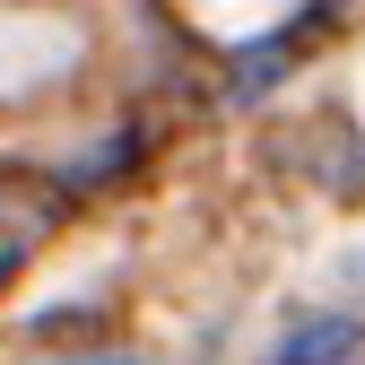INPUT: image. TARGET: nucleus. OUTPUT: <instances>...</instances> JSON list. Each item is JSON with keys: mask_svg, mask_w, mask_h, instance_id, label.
Returning a JSON list of instances; mask_svg holds the SVG:
<instances>
[{"mask_svg": "<svg viewBox=\"0 0 365 365\" xmlns=\"http://www.w3.org/2000/svg\"><path fill=\"white\" fill-rule=\"evenodd\" d=\"M356 322H348V313H313V322H296L287 339H279V365H348L356 356Z\"/></svg>", "mask_w": 365, "mask_h": 365, "instance_id": "obj_1", "label": "nucleus"}, {"mask_svg": "<svg viewBox=\"0 0 365 365\" xmlns=\"http://www.w3.org/2000/svg\"><path fill=\"white\" fill-rule=\"evenodd\" d=\"M78 365H87V356H78ZM113 365H122V356H113Z\"/></svg>", "mask_w": 365, "mask_h": 365, "instance_id": "obj_2", "label": "nucleus"}]
</instances>
